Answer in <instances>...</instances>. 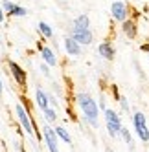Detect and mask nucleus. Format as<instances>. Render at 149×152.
Listing matches in <instances>:
<instances>
[{
  "mask_svg": "<svg viewBox=\"0 0 149 152\" xmlns=\"http://www.w3.org/2000/svg\"><path fill=\"white\" fill-rule=\"evenodd\" d=\"M77 104H79L81 112H83V115H85V121H87L90 126L98 128V117H100L98 103H96L89 94H79V95H77Z\"/></svg>",
  "mask_w": 149,
  "mask_h": 152,
  "instance_id": "nucleus-1",
  "label": "nucleus"
},
{
  "mask_svg": "<svg viewBox=\"0 0 149 152\" xmlns=\"http://www.w3.org/2000/svg\"><path fill=\"white\" fill-rule=\"evenodd\" d=\"M103 115H105V125H107L109 134L112 137L120 136V130H122V119H120V115L116 114L114 110H111V108H105Z\"/></svg>",
  "mask_w": 149,
  "mask_h": 152,
  "instance_id": "nucleus-2",
  "label": "nucleus"
},
{
  "mask_svg": "<svg viewBox=\"0 0 149 152\" xmlns=\"http://www.w3.org/2000/svg\"><path fill=\"white\" fill-rule=\"evenodd\" d=\"M15 112H17L18 123H20V126L24 128V132L30 134V136H33L35 134V128H33V121H31V117H30V112L26 110L22 104H17L15 106Z\"/></svg>",
  "mask_w": 149,
  "mask_h": 152,
  "instance_id": "nucleus-3",
  "label": "nucleus"
},
{
  "mask_svg": "<svg viewBox=\"0 0 149 152\" xmlns=\"http://www.w3.org/2000/svg\"><path fill=\"white\" fill-rule=\"evenodd\" d=\"M133 125H134V130H136L138 137H140L144 143H147V141H149V128L145 125V115L142 112H136L133 115Z\"/></svg>",
  "mask_w": 149,
  "mask_h": 152,
  "instance_id": "nucleus-4",
  "label": "nucleus"
},
{
  "mask_svg": "<svg viewBox=\"0 0 149 152\" xmlns=\"http://www.w3.org/2000/svg\"><path fill=\"white\" fill-rule=\"evenodd\" d=\"M111 13H112L114 20L123 22V20L129 18V6H127L123 0H114V2L111 4Z\"/></svg>",
  "mask_w": 149,
  "mask_h": 152,
  "instance_id": "nucleus-5",
  "label": "nucleus"
},
{
  "mask_svg": "<svg viewBox=\"0 0 149 152\" xmlns=\"http://www.w3.org/2000/svg\"><path fill=\"white\" fill-rule=\"evenodd\" d=\"M70 37L76 40L79 46H89V44H92V40H94V33L90 29H72Z\"/></svg>",
  "mask_w": 149,
  "mask_h": 152,
  "instance_id": "nucleus-6",
  "label": "nucleus"
},
{
  "mask_svg": "<svg viewBox=\"0 0 149 152\" xmlns=\"http://www.w3.org/2000/svg\"><path fill=\"white\" fill-rule=\"evenodd\" d=\"M2 11H4V15H11V17H24L26 15V9L22 6L11 2V0H4Z\"/></svg>",
  "mask_w": 149,
  "mask_h": 152,
  "instance_id": "nucleus-7",
  "label": "nucleus"
},
{
  "mask_svg": "<svg viewBox=\"0 0 149 152\" xmlns=\"http://www.w3.org/2000/svg\"><path fill=\"white\" fill-rule=\"evenodd\" d=\"M7 66H9V72H11L15 83H17L18 86H26V72L20 68L15 61H9V62H7Z\"/></svg>",
  "mask_w": 149,
  "mask_h": 152,
  "instance_id": "nucleus-8",
  "label": "nucleus"
},
{
  "mask_svg": "<svg viewBox=\"0 0 149 152\" xmlns=\"http://www.w3.org/2000/svg\"><path fill=\"white\" fill-rule=\"evenodd\" d=\"M42 137H44L46 147H48L50 152H59V147H57V136H55V132H54L50 126H44V128H42Z\"/></svg>",
  "mask_w": 149,
  "mask_h": 152,
  "instance_id": "nucleus-9",
  "label": "nucleus"
},
{
  "mask_svg": "<svg viewBox=\"0 0 149 152\" xmlns=\"http://www.w3.org/2000/svg\"><path fill=\"white\" fill-rule=\"evenodd\" d=\"M39 51H41V57L44 59V64H48V66H55L57 64V57H55V53L52 51L48 46H44L42 42H39Z\"/></svg>",
  "mask_w": 149,
  "mask_h": 152,
  "instance_id": "nucleus-10",
  "label": "nucleus"
},
{
  "mask_svg": "<svg viewBox=\"0 0 149 152\" xmlns=\"http://www.w3.org/2000/svg\"><path fill=\"white\" fill-rule=\"evenodd\" d=\"M122 29H123V35L127 39H136V35H138V28H136V22L133 18L123 20V22H122Z\"/></svg>",
  "mask_w": 149,
  "mask_h": 152,
  "instance_id": "nucleus-11",
  "label": "nucleus"
},
{
  "mask_svg": "<svg viewBox=\"0 0 149 152\" xmlns=\"http://www.w3.org/2000/svg\"><path fill=\"white\" fill-rule=\"evenodd\" d=\"M98 53H100L103 59H107V61H112L114 55H116V51H114V48H112L111 42H101V44L98 46Z\"/></svg>",
  "mask_w": 149,
  "mask_h": 152,
  "instance_id": "nucleus-12",
  "label": "nucleus"
},
{
  "mask_svg": "<svg viewBox=\"0 0 149 152\" xmlns=\"http://www.w3.org/2000/svg\"><path fill=\"white\" fill-rule=\"evenodd\" d=\"M65 50H66L68 55H74V57L81 53V46H79L72 37H66V39H65Z\"/></svg>",
  "mask_w": 149,
  "mask_h": 152,
  "instance_id": "nucleus-13",
  "label": "nucleus"
},
{
  "mask_svg": "<svg viewBox=\"0 0 149 152\" xmlns=\"http://www.w3.org/2000/svg\"><path fill=\"white\" fill-rule=\"evenodd\" d=\"M74 29H89L90 28V20L87 15H77L76 18H74Z\"/></svg>",
  "mask_w": 149,
  "mask_h": 152,
  "instance_id": "nucleus-14",
  "label": "nucleus"
},
{
  "mask_svg": "<svg viewBox=\"0 0 149 152\" xmlns=\"http://www.w3.org/2000/svg\"><path fill=\"white\" fill-rule=\"evenodd\" d=\"M35 101H37V106L41 108V110H46V108L50 106V103H48V95L42 92L41 88H37V92H35Z\"/></svg>",
  "mask_w": 149,
  "mask_h": 152,
  "instance_id": "nucleus-15",
  "label": "nucleus"
},
{
  "mask_svg": "<svg viewBox=\"0 0 149 152\" xmlns=\"http://www.w3.org/2000/svg\"><path fill=\"white\" fill-rule=\"evenodd\" d=\"M54 132H55V136H57L59 139L65 141L66 145H72V137H70V134H68V132H66V130L63 128V126H57V128L54 130Z\"/></svg>",
  "mask_w": 149,
  "mask_h": 152,
  "instance_id": "nucleus-16",
  "label": "nucleus"
},
{
  "mask_svg": "<svg viewBox=\"0 0 149 152\" xmlns=\"http://www.w3.org/2000/svg\"><path fill=\"white\" fill-rule=\"evenodd\" d=\"M39 31H41V35L46 37V39H52V37H54V29H52V26L46 24V22H39Z\"/></svg>",
  "mask_w": 149,
  "mask_h": 152,
  "instance_id": "nucleus-17",
  "label": "nucleus"
},
{
  "mask_svg": "<svg viewBox=\"0 0 149 152\" xmlns=\"http://www.w3.org/2000/svg\"><path fill=\"white\" fill-rule=\"evenodd\" d=\"M42 114H44V119H46V121L48 123H54L55 121V119H57V112L54 110V108H46V110H42Z\"/></svg>",
  "mask_w": 149,
  "mask_h": 152,
  "instance_id": "nucleus-18",
  "label": "nucleus"
},
{
  "mask_svg": "<svg viewBox=\"0 0 149 152\" xmlns=\"http://www.w3.org/2000/svg\"><path fill=\"white\" fill-rule=\"evenodd\" d=\"M120 136L123 137V141H125L127 145H131V132H129L127 128H123V126H122V130H120Z\"/></svg>",
  "mask_w": 149,
  "mask_h": 152,
  "instance_id": "nucleus-19",
  "label": "nucleus"
},
{
  "mask_svg": "<svg viewBox=\"0 0 149 152\" xmlns=\"http://www.w3.org/2000/svg\"><path fill=\"white\" fill-rule=\"evenodd\" d=\"M118 99H120V104H122L123 110H129V103H127V97H118Z\"/></svg>",
  "mask_w": 149,
  "mask_h": 152,
  "instance_id": "nucleus-20",
  "label": "nucleus"
},
{
  "mask_svg": "<svg viewBox=\"0 0 149 152\" xmlns=\"http://www.w3.org/2000/svg\"><path fill=\"white\" fill-rule=\"evenodd\" d=\"M41 72L44 75H50V70H48V64H41Z\"/></svg>",
  "mask_w": 149,
  "mask_h": 152,
  "instance_id": "nucleus-21",
  "label": "nucleus"
},
{
  "mask_svg": "<svg viewBox=\"0 0 149 152\" xmlns=\"http://www.w3.org/2000/svg\"><path fill=\"white\" fill-rule=\"evenodd\" d=\"M4 17H6V15H4V11H2V6H0V22H4Z\"/></svg>",
  "mask_w": 149,
  "mask_h": 152,
  "instance_id": "nucleus-22",
  "label": "nucleus"
},
{
  "mask_svg": "<svg viewBox=\"0 0 149 152\" xmlns=\"http://www.w3.org/2000/svg\"><path fill=\"white\" fill-rule=\"evenodd\" d=\"M142 50H144V51H147V53H149V44H142Z\"/></svg>",
  "mask_w": 149,
  "mask_h": 152,
  "instance_id": "nucleus-23",
  "label": "nucleus"
},
{
  "mask_svg": "<svg viewBox=\"0 0 149 152\" xmlns=\"http://www.w3.org/2000/svg\"><path fill=\"white\" fill-rule=\"evenodd\" d=\"M2 90H4V84H2V79H0V97H2Z\"/></svg>",
  "mask_w": 149,
  "mask_h": 152,
  "instance_id": "nucleus-24",
  "label": "nucleus"
}]
</instances>
